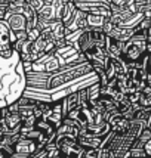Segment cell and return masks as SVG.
Returning <instances> with one entry per match:
<instances>
[{"mask_svg":"<svg viewBox=\"0 0 151 158\" xmlns=\"http://www.w3.org/2000/svg\"><path fill=\"white\" fill-rule=\"evenodd\" d=\"M76 12H77V7H76L74 2L68 0V2L65 3V6H64V10H62V16H61L62 24H64V25H68L70 22L73 21V18H74Z\"/></svg>","mask_w":151,"mask_h":158,"instance_id":"obj_9","label":"cell"},{"mask_svg":"<svg viewBox=\"0 0 151 158\" xmlns=\"http://www.w3.org/2000/svg\"><path fill=\"white\" fill-rule=\"evenodd\" d=\"M14 149L16 154H21V155H25V157H30V155H33L39 148H37V142L33 140V139L30 138H24V136H21L18 139V142L15 143Z\"/></svg>","mask_w":151,"mask_h":158,"instance_id":"obj_5","label":"cell"},{"mask_svg":"<svg viewBox=\"0 0 151 158\" xmlns=\"http://www.w3.org/2000/svg\"><path fill=\"white\" fill-rule=\"evenodd\" d=\"M144 151H145V154H147V157L151 158V140H148V142L144 145Z\"/></svg>","mask_w":151,"mask_h":158,"instance_id":"obj_15","label":"cell"},{"mask_svg":"<svg viewBox=\"0 0 151 158\" xmlns=\"http://www.w3.org/2000/svg\"><path fill=\"white\" fill-rule=\"evenodd\" d=\"M138 140H139V142H142V143H144V145L147 143L148 140H151V130H150V129H148V127L142 130V133L139 135V138H138Z\"/></svg>","mask_w":151,"mask_h":158,"instance_id":"obj_13","label":"cell"},{"mask_svg":"<svg viewBox=\"0 0 151 158\" xmlns=\"http://www.w3.org/2000/svg\"><path fill=\"white\" fill-rule=\"evenodd\" d=\"M55 143L58 146L59 155L62 158H83L84 157V148L77 142L74 138H56Z\"/></svg>","mask_w":151,"mask_h":158,"instance_id":"obj_2","label":"cell"},{"mask_svg":"<svg viewBox=\"0 0 151 158\" xmlns=\"http://www.w3.org/2000/svg\"><path fill=\"white\" fill-rule=\"evenodd\" d=\"M39 19L46 21V22H52V21H58L56 19V7L54 3H45L43 7L37 12Z\"/></svg>","mask_w":151,"mask_h":158,"instance_id":"obj_8","label":"cell"},{"mask_svg":"<svg viewBox=\"0 0 151 158\" xmlns=\"http://www.w3.org/2000/svg\"><path fill=\"white\" fill-rule=\"evenodd\" d=\"M15 50L11 43V30L7 27L6 21L0 19V58H11Z\"/></svg>","mask_w":151,"mask_h":158,"instance_id":"obj_3","label":"cell"},{"mask_svg":"<svg viewBox=\"0 0 151 158\" xmlns=\"http://www.w3.org/2000/svg\"><path fill=\"white\" fill-rule=\"evenodd\" d=\"M102 140H104V138L88 135L84 131H80L79 133V138H77V142L82 145L84 149H99L101 145H102Z\"/></svg>","mask_w":151,"mask_h":158,"instance_id":"obj_6","label":"cell"},{"mask_svg":"<svg viewBox=\"0 0 151 158\" xmlns=\"http://www.w3.org/2000/svg\"><path fill=\"white\" fill-rule=\"evenodd\" d=\"M28 3V6L31 7L33 10H36V12H39L41 7H43V5H45V2L43 0H25Z\"/></svg>","mask_w":151,"mask_h":158,"instance_id":"obj_12","label":"cell"},{"mask_svg":"<svg viewBox=\"0 0 151 158\" xmlns=\"http://www.w3.org/2000/svg\"><path fill=\"white\" fill-rule=\"evenodd\" d=\"M101 157V149H86L83 158H99Z\"/></svg>","mask_w":151,"mask_h":158,"instance_id":"obj_14","label":"cell"},{"mask_svg":"<svg viewBox=\"0 0 151 158\" xmlns=\"http://www.w3.org/2000/svg\"><path fill=\"white\" fill-rule=\"evenodd\" d=\"M5 21H6L7 27L11 31L14 33H18V31H25L27 28V18L21 14H12V12H6V16H5Z\"/></svg>","mask_w":151,"mask_h":158,"instance_id":"obj_4","label":"cell"},{"mask_svg":"<svg viewBox=\"0 0 151 158\" xmlns=\"http://www.w3.org/2000/svg\"><path fill=\"white\" fill-rule=\"evenodd\" d=\"M147 33H148V30H136L135 28V34L124 43L123 55H122L124 61H141L148 53L147 52Z\"/></svg>","mask_w":151,"mask_h":158,"instance_id":"obj_1","label":"cell"},{"mask_svg":"<svg viewBox=\"0 0 151 158\" xmlns=\"http://www.w3.org/2000/svg\"><path fill=\"white\" fill-rule=\"evenodd\" d=\"M138 103L142 108H151V87L148 84L139 92V102Z\"/></svg>","mask_w":151,"mask_h":158,"instance_id":"obj_10","label":"cell"},{"mask_svg":"<svg viewBox=\"0 0 151 158\" xmlns=\"http://www.w3.org/2000/svg\"><path fill=\"white\" fill-rule=\"evenodd\" d=\"M0 158H11V157H7L6 154H5V152H3L2 149H0Z\"/></svg>","mask_w":151,"mask_h":158,"instance_id":"obj_16","label":"cell"},{"mask_svg":"<svg viewBox=\"0 0 151 158\" xmlns=\"http://www.w3.org/2000/svg\"><path fill=\"white\" fill-rule=\"evenodd\" d=\"M123 48H124V43L123 41H119L113 37H107V44H105V50L110 56L111 59H119L122 58L123 55Z\"/></svg>","mask_w":151,"mask_h":158,"instance_id":"obj_7","label":"cell"},{"mask_svg":"<svg viewBox=\"0 0 151 158\" xmlns=\"http://www.w3.org/2000/svg\"><path fill=\"white\" fill-rule=\"evenodd\" d=\"M111 5L119 7H133V9H136L135 0H111Z\"/></svg>","mask_w":151,"mask_h":158,"instance_id":"obj_11","label":"cell"},{"mask_svg":"<svg viewBox=\"0 0 151 158\" xmlns=\"http://www.w3.org/2000/svg\"><path fill=\"white\" fill-rule=\"evenodd\" d=\"M55 158H62V157H55Z\"/></svg>","mask_w":151,"mask_h":158,"instance_id":"obj_17","label":"cell"}]
</instances>
